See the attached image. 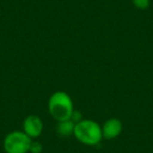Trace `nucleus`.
Segmentation results:
<instances>
[{"mask_svg": "<svg viewBox=\"0 0 153 153\" xmlns=\"http://www.w3.org/2000/svg\"><path fill=\"white\" fill-rule=\"evenodd\" d=\"M74 103L65 91H56L48 100V112L57 122L70 120L74 112Z\"/></svg>", "mask_w": 153, "mask_h": 153, "instance_id": "nucleus-1", "label": "nucleus"}, {"mask_svg": "<svg viewBox=\"0 0 153 153\" xmlns=\"http://www.w3.org/2000/svg\"><path fill=\"white\" fill-rule=\"evenodd\" d=\"M74 135L82 144L96 146L103 138L102 127L92 120L84 119L74 125Z\"/></svg>", "mask_w": 153, "mask_h": 153, "instance_id": "nucleus-2", "label": "nucleus"}, {"mask_svg": "<svg viewBox=\"0 0 153 153\" xmlns=\"http://www.w3.org/2000/svg\"><path fill=\"white\" fill-rule=\"evenodd\" d=\"M32 138L23 131H13L7 134L3 147L7 153H28Z\"/></svg>", "mask_w": 153, "mask_h": 153, "instance_id": "nucleus-3", "label": "nucleus"}, {"mask_svg": "<svg viewBox=\"0 0 153 153\" xmlns=\"http://www.w3.org/2000/svg\"><path fill=\"white\" fill-rule=\"evenodd\" d=\"M43 131V122L38 115H28L23 121V132L30 138H36L41 135Z\"/></svg>", "mask_w": 153, "mask_h": 153, "instance_id": "nucleus-4", "label": "nucleus"}, {"mask_svg": "<svg viewBox=\"0 0 153 153\" xmlns=\"http://www.w3.org/2000/svg\"><path fill=\"white\" fill-rule=\"evenodd\" d=\"M122 129H123V125L120 120L114 119V117L107 120L102 127L103 137L107 140H113L121 134Z\"/></svg>", "mask_w": 153, "mask_h": 153, "instance_id": "nucleus-5", "label": "nucleus"}, {"mask_svg": "<svg viewBox=\"0 0 153 153\" xmlns=\"http://www.w3.org/2000/svg\"><path fill=\"white\" fill-rule=\"evenodd\" d=\"M74 125H76V124H74L71 120L58 122V125H57L58 134H60V135H62V136H68V135H70V134H74Z\"/></svg>", "mask_w": 153, "mask_h": 153, "instance_id": "nucleus-6", "label": "nucleus"}, {"mask_svg": "<svg viewBox=\"0 0 153 153\" xmlns=\"http://www.w3.org/2000/svg\"><path fill=\"white\" fill-rule=\"evenodd\" d=\"M132 3L140 10H146L150 5V0H132Z\"/></svg>", "mask_w": 153, "mask_h": 153, "instance_id": "nucleus-7", "label": "nucleus"}, {"mask_svg": "<svg viewBox=\"0 0 153 153\" xmlns=\"http://www.w3.org/2000/svg\"><path fill=\"white\" fill-rule=\"evenodd\" d=\"M43 147L42 145L40 144L39 142H33L32 140V144H30V152L32 153H41L42 151Z\"/></svg>", "mask_w": 153, "mask_h": 153, "instance_id": "nucleus-8", "label": "nucleus"}, {"mask_svg": "<svg viewBox=\"0 0 153 153\" xmlns=\"http://www.w3.org/2000/svg\"><path fill=\"white\" fill-rule=\"evenodd\" d=\"M70 120H71L72 122H74V124H76V123H79L80 121H82L83 120V117H82V114H81V112H79V111H74V112H72V114H71V117H70Z\"/></svg>", "mask_w": 153, "mask_h": 153, "instance_id": "nucleus-9", "label": "nucleus"}]
</instances>
